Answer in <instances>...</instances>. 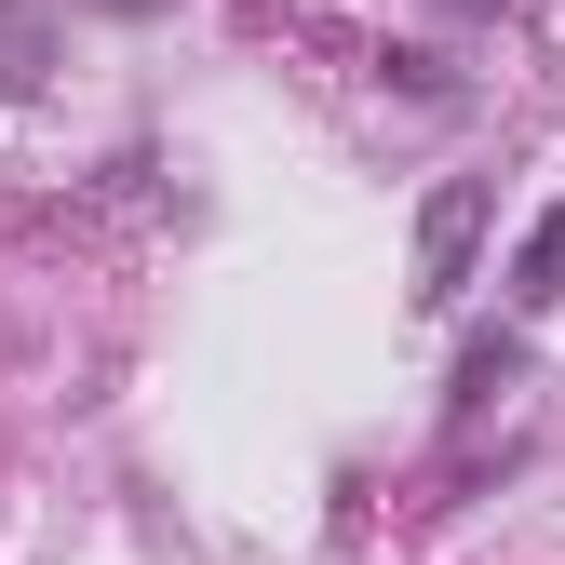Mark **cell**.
Here are the masks:
<instances>
[{"label":"cell","instance_id":"6da1fadb","mask_svg":"<svg viewBox=\"0 0 565 565\" xmlns=\"http://www.w3.org/2000/svg\"><path fill=\"white\" fill-rule=\"evenodd\" d=\"M484 175H445L431 202H417V310H458V282H471V256H484Z\"/></svg>","mask_w":565,"mask_h":565},{"label":"cell","instance_id":"7a4b0ae2","mask_svg":"<svg viewBox=\"0 0 565 565\" xmlns=\"http://www.w3.org/2000/svg\"><path fill=\"white\" fill-rule=\"evenodd\" d=\"M54 54H67V28L41 0H0V95H54Z\"/></svg>","mask_w":565,"mask_h":565},{"label":"cell","instance_id":"3957f363","mask_svg":"<svg viewBox=\"0 0 565 565\" xmlns=\"http://www.w3.org/2000/svg\"><path fill=\"white\" fill-rule=\"evenodd\" d=\"M552 297H565V202H552V216L525 230V256H512V323H539Z\"/></svg>","mask_w":565,"mask_h":565},{"label":"cell","instance_id":"277c9868","mask_svg":"<svg viewBox=\"0 0 565 565\" xmlns=\"http://www.w3.org/2000/svg\"><path fill=\"white\" fill-rule=\"evenodd\" d=\"M512 364H525V337H471V364H458V391H445V417H458V431L512 391Z\"/></svg>","mask_w":565,"mask_h":565},{"label":"cell","instance_id":"5b68a950","mask_svg":"<svg viewBox=\"0 0 565 565\" xmlns=\"http://www.w3.org/2000/svg\"><path fill=\"white\" fill-rule=\"evenodd\" d=\"M445 14H484V0H445Z\"/></svg>","mask_w":565,"mask_h":565}]
</instances>
